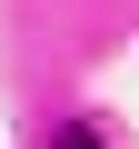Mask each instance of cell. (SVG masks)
Wrapping results in <instances>:
<instances>
[{
	"label": "cell",
	"mask_w": 139,
	"mask_h": 149,
	"mask_svg": "<svg viewBox=\"0 0 139 149\" xmlns=\"http://www.w3.org/2000/svg\"><path fill=\"white\" fill-rule=\"evenodd\" d=\"M50 149H109V139H99L90 119H60V129H50Z\"/></svg>",
	"instance_id": "6da1fadb"
}]
</instances>
